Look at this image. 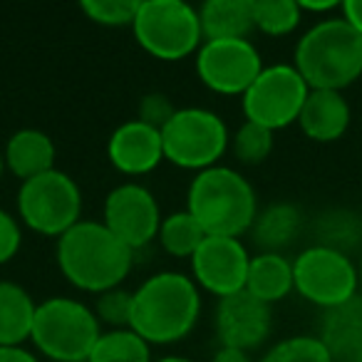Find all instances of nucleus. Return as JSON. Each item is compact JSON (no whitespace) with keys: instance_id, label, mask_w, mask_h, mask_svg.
<instances>
[{"instance_id":"2f4dec72","label":"nucleus","mask_w":362,"mask_h":362,"mask_svg":"<svg viewBox=\"0 0 362 362\" xmlns=\"http://www.w3.org/2000/svg\"><path fill=\"white\" fill-rule=\"evenodd\" d=\"M23 243V231L8 211L0 209V266L18 256Z\"/></svg>"},{"instance_id":"aec40b11","label":"nucleus","mask_w":362,"mask_h":362,"mask_svg":"<svg viewBox=\"0 0 362 362\" xmlns=\"http://www.w3.org/2000/svg\"><path fill=\"white\" fill-rule=\"evenodd\" d=\"M303 231V214L296 204L278 202L263 209L251 226L253 241L263 248V253H281Z\"/></svg>"},{"instance_id":"412c9836","label":"nucleus","mask_w":362,"mask_h":362,"mask_svg":"<svg viewBox=\"0 0 362 362\" xmlns=\"http://www.w3.org/2000/svg\"><path fill=\"white\" fill-rule=\"evenodd\" d=\"M296 288L293 283V263L281 253H258L251 258L246 278V293L266 305L283 300Z\"/></svg>"},{"instance_id":"c756f323","label":"nucleus","mask_w":362,"mask_h":362,"mask_svg":"<svg viewBox=\"0 0 362 362\" xmlns=\"http://www.w3.org/2000/svg\"><path fill=\"white\" fill-rule=\"evenodd\" d=\"M132 296H134V293L124 291V288H112V291L100 293L95 303L97 320L110 325L112 330H124V327H129Z\"/></svg>"},{"instance_id":"6e6552de","label":"nucleus","mask_w":362,"mask_h":362,"mask_svg":"<svg viewBox=\"0 0 362 362\" xmlns=\"http://www.w3.org/2000/svg\"><path fill=\"white\" fill-rule=\"evenodd\" d=\"M164 159L181 169L206 171L216 166L228 146V129L211 110L184 107L176 110L169 124L161 129Z\"/></svg>"},{"instance_id":"5701e85b","label":"nucleus","mask_w":362,"mask_h":362,"mask_svg":"<svg viewBox=\"0 0 362 362\" xmlns=\"http://www.w3.org/2000/svg\"><path fill=\"white\" fill-rule=\"evenodd\" d=\"M313 246H322L350 258L362 248V214L352 209H327L313 221Z\"/></svg>"},{"instance_id":"6ab92c4d","label":"nucleus","mask_w":362,"mask_h":362,"mask_svg":"<svg viewBox=\"0 0 362 362\" xmlns=\"http://www.w3.org/2000/svg\"><path fill=\"white\" fill-rule=\"evenodd\" d=\"M204 42L248 40L253 25V0H206L199 8Z\"/></svg>"},{"instance_id":"f257e3e1","label":"nucleus","mask_w":362,"mask_h":362,"mask_svg":"<svg viewBox=\"0 0 362 362\" xmlns=\"http://www.w3.org/2000/svg\"><path fill=\"white\" fill-rule=\"evenodd\" d=\"M202 293L194 278L164 271L146 278L132 296L129 327L149 345L179 342L197 327Z\"/></svg>"},{"instance_id":"9b49d317","label":"nucleus","mask_w":362,"mask_h":362,"mask_svg":"<svg viewBox=\"0 0 362 362\" xmlns=\"http://www.w3.org/2000/svg\"><path fill=\"white\" fill-rule=\"evenodd\" d=\"M197 72L216 95L243 97L263 72V60L251 40H206L197 52Z\"/></svg>"},{"instance_id":"9d476101","label":"nucleus","mask_w":362,"mask_h":362,"mask_svg":"<svg viewBox=\"0 0 362 362\" xmlns=\"http://www.w3.org/2000/svg\"><path fill=\"white\" fill-rule=\"evenodd\" d=\"M310 87L293 65L263 67L251 87L243 95V115L246 122L261 124L276 132L298 122Z\"/></svg>"},{"instance_id":"2eb2a0df","label":"nucleus","mask_w":362,"mask_h":362,"mask_svg":"<svg viewBox=\"0 0 362 362\" xmlns=\"http://www.w3.org/2000/svg\"><path fill=\"white\" fill-rule=\"evenodd\" d=\"M107 156L110 164L127 176L149 174L164 159L161 132L139 119L124 122L112 132L107 141Z\"/></svg>"},{"instance_id":"473e14b6","label":"nucleus","mask_w":362,"mask_h":362,"mask_svg":"<svg viewBox=\"0 0 362 362\" xmlns=\"http://www.w3.org/2000/svg\"><path fill=\"white\" fill-rule=\"evenodd\" d=\"M342 18L362 35V0H345L340 6Z\"/></svg>"},{"instance_id":"393cba45","label":"nucleus","mask_w":362,"mask_h":362,"mask_svg":"<svg viewBox=\"0 0 362 362\" xmlns=\"http://www.w3.org/2000/svg\"><path fill=\"white\" fill-rule=\"evenodd\" d=\"M87 362H151L149 342L132 327L102 332Z\"/></svg>"},{"instance_id":"a211bd4d","label":"nucleus","mask_w":362,"mask_h":362,"mask_svg":"<svg viewBox=\"0 0 362 362\" xmlns=\"http://www.w3.org/2000/svg\"><path fill=\"white\" fill-rule=\"evenodd\" d=\"M55 144L40 129H21L8 139L6 144V166L18 176L28 181L33 176L47 174L55 169Z\"/></svg>"},{"instance_id":"e433bc0d","label":"nucleus","mask_w":362,"mask_h":362,"mask_svg":"<svg viewBox=\"0 0 362 362\" xmlns=\"http://www.w3.org/2000/svg\"><path fill=\"white\" fill-rule=\"evenodd\" d=\"M156 362H192V360H189V357H174L171 355V357H161V360H156Z\"/></svg>"},{"instance_id":"4be33fe9","label":"nucleus","mask_w":362,"mask_h":362,"mask_svg":"<svg viewBox=\"0 0 362 362\" xmlns=\"http://www.w3.org/2000/svg\"><path fill=\"white\" fill-rule=\"evenodd\" d=\"M37 303L23 286L0 281V347L23 345L33 332Z\"/></svg>"},{"instance_id":"0eeeda50","label":"nucleus","mask_w":362,"mask_h":362,"mask_svg":"<svg viewBox=\"0 0 362 362\" xmlns=\"http://www.w3.org/2000/svg\"><path fill=\"white\" fill-rule=\"evenodd\" d=\"M82 192L70 174L52 169L23 181L18 192V216L42 236L60 238L80 223Z\"/></svg>"},{"instance_id":"20e7f679","label":"nucleus","mask_w":362,"mask_h":362,"mask_svg":"<svg viewBox=\"0 0 362 362\" xmlns=\"http://www.w3.org/2000/svg\"><path fill=\"white\" fill-rule=\"evenodd\" d=\"M187 211L197 218L206 236L238 238L251 231L258 216L256 192L238 171L211 166L199 171L189 184Z\"/></svg>"},{"instance_id":"58836bf2","label":"nucleus","mask_w":362,"mask_h":362,"mask_svg":"<svg viewBox=\"0 0 362 362\" xmlns=\"http://www.w3.org/2000/svg\"><path fill=\"white\" fill-rule=\"evenodd\" d=\"M357 271H360V288H362V258H360V266H357Z\"/></svg>"},{"instance_id":"7c9ffc66","label":"nucleus","mask_w":362,"mask_h":362,"mask_svg":"<svg viewBox=\"0 0 362 362\" xmlns=\"http://www.w3.org/2000/svg\"><path fill=\"white\" fill-rule=\"evenodd\" d=\"M174 115H176V107L171 105V100L164 95V92H149V95L141 97L139 117H136V119L161 132L166 124H169V119Z\"/></svg>"},{"instance_id":"423d86ee","label":"nucleus","mask_w":362,"mask_h":362,"mask_svg":"<svg viewBox=\"0 0 362 362\" xmlns=\"http://www.w3.org/2000/svg\"><path fill=\"white\" fill-rule=\"evenodd\" d=\"M132 30L156 60H184L204 45L199 11L184 0H141Z\"/></svg>"},{"instance_id":"c85d7f7f","label":"nucleus","mask_w":362,"mask_h":362,"mask_svg":"<svg viewBox=\"0 0 362 362\" xmlns=\"http://www.w3.org/2000/svg\"><path fill=\"white\" fill-rule=\"evenodd\" d=\"M273 151V132L253 122H243L233 136V154L241 164H261Z\"/></svg>"},{"instance_id":"f3484780","label":"nucleus","mask_w":362,"mask_h":362,"mask_svg":"<svg viewBox=\"0 0 362 362\" xmlns=\"http://www.w3.org/2000/svg\"><path fill=\"white\" fill-rule=\"evenodd\" d=\"M303 134L313 141H337L350 127V105L342 92L332 90H310L305 105L298 117Z\"/></svg>"},{"instance_id":"f704fd0d","label":"nucleus","mask_w":362,"mask_h":362,"mask_svg":"<svg viewBox=\"0 0 362 362\" xmlns=\"http://www.w3.org/2000/svg\"><path fill=\"white\" fill-rule=\"evenodd\" d=\"M211 362H253V360L248 357V352L231 350V347H221V350L211 357Z\"/></svg>"},{"instance_id":"bb28decb","label":"nucleus","mask_w":362,"mask_h":362,"mask_svg":"<svg viewBox=\"0 0 362 362\" xmlns=\"http://www.w3.org/2000/svg\"><path fill=\"white\" fill-rule=\"evenodd\" d=\"M258 362H332V357L317 335H296L273 345Z\"/></svg>"},{"instance_id":"ddd939ff","label":"nucleus","mask_w":362,"mask_h":362,"mask_svg":"<svg viewBox=\"0 0 362 362\" xmlns=\"http://www.w3.org/2000/svg\"><path fill=\"white\" fill-rule=\"evenodd\" d=\"M248 266L251 256L246 246L238 238L226 236H206V241L192 256L194 283L216 298L246 291Z\"/></svg>"},{"instance_id":"39448f33","label":"nucleus","mask_w":362,"mask_h":362,"mask_svg":"<svg viewBox=\"0 0 362 362\" xmlns=\"http://www.w3.org/2000/svg\"><path fill=\"white\" fill-rule=\"evenodd\" d=\"M100 335V320L85 303L62 296L37 303L30 340L50 360L87 362Z\"/></svg>"},{"instance_id":"4c0bfd02","label":"nucleus","mask_w":362,"mask_h":362,"mask_svg":"<svg viewBox=\"0 0 362 362\" xmlns=\"http://www.w3.org/2000/svg\"><path fill=\"white\" fill-rule=\"evenodd\" d=\"M8 166H6V156H3V151H0V176H3V171H6Z\"/></svg>"},{"instance_id":"dca6fc26","label":"nucleus","mask_w":362,"mask_h":362,"mask_svg":"<svg viewBox=\"0 0 362 362\" xmlns=\"http://www.w3.org/2000/svg\"><path fill=\"white\" fill-rule=\"evenodd\" d=\"M332 362H362V296L322 313L317 332Z\"/></svg>"},{"instance_id":"4468645a","label":"nucleus","mask_w":362,"mask_h":362,"mask_svg":"<svg viewBox=\"0 0 362 362\" xmlns=\"http://www.w3.org/2000/svg\"><path fill=\"white\" fill-rule=\"evenodd\" d=\"M271 305L246 291L218 298L214 317L221 347L241 352H251L266 342V337L271 335Z\"/></svg>"},{"instance_id":"7ed1b4c3","label":"nucleus","mask_w":362,"mask_h":362,"mask_svg":"<svg viewBox=\"0 0 362 362\" xmlns=\"http://www.w3.org/2000/svg\"><path fill=\"white\" fill-rule=\"evenodd\" d=\"M293 60L310 90L342 92L362 77V35L345 18H327L298 40Z\"/></svg>"},{"instance_id":"b1692460","label":"nucleus","mask_w":362,"mask_h":362,"mask_svg":"<svg viewBox=\"0 0 362 362\" xmlns=\"http://www.w3.org/2000/svg\"><path fill=\"white\" fill-rule=\"evenodd\" d=\"M159 243L169 256L174 258H192L197 253V248L206 241V231L199 226V221L192 214L184 209V211H176L171 216H166L161 221L159 228Z\"/></svg>"},{"instance_id":"c9c22d12","label":"nucleus","mask_w":362,"mask_h":362,"mask_svg":"<svg viewBox=\"0 0 362 362\" xmlns=\"http://www.w3.org/2000/svg\"><path fill=\"white\" fill-rule=\"evenodd\" d=\"M300 6L303 13H327V11H335V8H340L337 3H332V0H327V3H298Z\"/></svg>"},{"instance_id":"f03ea898","label":"nucleus","mask_w":362,"mask_h":362,"mask_svg":"<svg viewBox=\"0 0 362 362\" xmlns=\"http://www.w3.org/2000/svg\"><path fill=\"white\" fill-rule=\"evenodd\" d=\"M134 251L122 243L105 223L80 221L57 238V266L62 276L85 293L119 288L129 276Z\"/></svg>"},{"instance_id":"cd10ccee","label":"nucleus","mask_w":362,"mask_h":362,"mask_svg":"<svg viewBox=\"0 0 362 362\" xmlns=\"http://www.w3.org/2000/svg\"><path fill=\"white\" fill-rule=\"evenodd\" d=\"M141 0H82L80 8L92 23L105 28H127L134 25Z\"/></svg>"},{"instance_id":"f8f14e48","label":"nucleus","mask_w":362,"mask_h":362,"mask_svg":"<svg viewBox=\"0 0 362 362\" xmlns=\"http://www.w3.org/2000/svg\"><path fill=\"white\" fill-rule=\"evenodd\" d=\"M161 211L154 194L141 184H119L105 199V226L132 251L149 246L161 228Z\"/></svg>"},{"instance_id":"72a5a7b5","label":"nucleus","mask_w":362,"mask_h":362,"mask_svg":"<svg viewBox=\"0 0 362 362\" xmlns=\"http://www.w3.org/2000/svg\"><path fill=\"white\" fill-rule=\"evenodd\" d=\"M0 362H37V357L33 352L23 350L21 345L0 347Z\"/></svg>"},{"instance_id":"a878e982","label":"nucleus","mask_w":362,"mask_h":362,"mask_svg":"<svg viewBox=\"0 0 362 362\" xmlns=\"http://www.w3.org/2000/svg\"><path fill=\"white\" fill-rule=\"evenodd\" d=\"M303 21L298 0H253V25L263 35H291Z\"/></svg>"},{"instance_id":"1a4fd4ad","label":"nucleus","mask_w":362,"mask_h":362,"mask_svg":"<svg viewBox=\"0 0 362 362\" xmlns=\"http://www.w3.org/2000/svg\"><path fill=\"white\" fill-rule=\"evenodd\" d=\"M293 283L308 303L332 310L357 296L360 271L347 256L322 246H310L293 261Z\"/></svg>"}]
</instances>
